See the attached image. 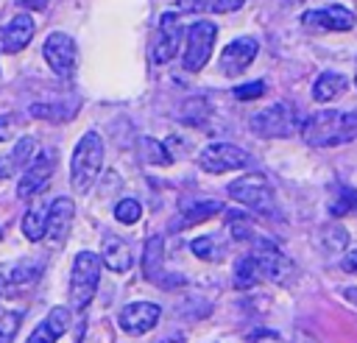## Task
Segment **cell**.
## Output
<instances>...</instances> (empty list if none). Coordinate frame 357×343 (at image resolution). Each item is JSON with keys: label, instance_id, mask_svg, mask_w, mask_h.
Here are the masks:
<instances>
[{"label": "cell", "instance_id": "603a6c76", "mask_svg": "<svg viewBox=\"0 0 357 343\" xmlns=\"http://www.w3.org/2000/svg\"><path fill=\"white\" fill-rule=\"evenodd\" d=\"M31 117L45 120V123H67L75 117L78 103H67V100H50V103H31Z\"/></svg>", "mask_w": 357, "mask_h": 343}, {"label": "cell", "instance_id": "f1b7e54d", "mask_svg": "<svg viewBox=\"0 0 357 343\" xmlns=\"http://www.w3.org/2000/svg\"><path fill=\"white\" fill-rule=\"evenodd\" d=\"M139 145H142V148H139V151H142V156H145L151 165H170V162H173L170 151H165V145H162V142H156V139L145 137Z\"/></svg>", "mask_w": 357, "mask_h": 343}, {"label": "cell", "instance_id": "44dd1931", "mask_svg": "<svg viewBox=\"0 0 357 343\" xmlns=\"http://www.w3.org/2000/svg\"><path fill=\"white\" fill-rule=\"evenodd\" d=\"M218 212H223V204H220V201H198V204L187 206V209L170 223V231H181V229H190V226H195V223H204V220H209V218L218 215Z\"/></svg>", "mask_w": 357, "mask_h": 343}, {"label": "cell", "instance_id": "f546056e", "mask_svg": "<svg viewBox=\"0 0 357 343\" xmlns=\"http://www.w3.org/2000/svg\"><path fill=\"white\" fill-rule=\"evenodd\" d=\"M114 218H117L120 223H126V226L137 223V220L142 218V206H139V201H134V198H123V201L114 206Z\"/></svg>", "mask_w": 357, "mask_h": 343}, {"label": "cell", "instance_id": "4fadbf2b", "mask_svg": "<svg viewBox=\"0 0 357 343\" xmlns=\"http://www.w3.org/2000/svg\"><path fill=\"white\" fill-rule=\"evenodd\" d=\"M159 315H162V307L159 304H153V301H131V304H126L120 310L117 323H120V329L126 335L139 337V335L151 332L159 323Z\"/></svg>", "mask_w": 357, "mask_h": 343}, {"label": "cell", "instance_id": "ffe728a7", "mask_svg": "<svg viewBox=\"0 0 357 343\" xmlns=\"http://www.w3.org/2000/svg\"><path fill=\"white\" fill-rule=\"evenodd\" d=\"M36 156V139L33 137H22L8 153L0 156V178H11L14 173L25 170Z\"/></svg>", "mask_w": 357, "mask_h": 343}, {"label": "cell", "instance_id": "1f68e13d", "mask_svg": "<svg viewBox=\"0 0 357 343\" xmlns=\"http://www.w3.org/2000/svg\"><path fill=\"white\" fill-rule=\"evenodd\" d=\"M39 265H33V262H22L20 268H14V273H11V279L8 282H14V287H22V284H33L36 279H39Z\"/></svg>", "mask_w": 357, "mask_h": 343}, {"label": "cell", "instance_id": "e575fe53", "mask_svg": "<svg viewBox=\"0 0 357 343\" xmlns=\"http://www.w3.org/2000/svg\"><path fill=\"white\" fill-rule=\"evenodd\" d=\"M248 343H282V340H279L276 332H271V329H259V332H254V335L248 337Z\"/></svg>", "mask_w": 357, "mask_h": 343}, {"label": "cell", "instance_id": "9a60e30c", "mask_svg": "<svg viewBox=\"0 0 357 343\" xmlns=\"http://www.w3.org/2000/svg\"><path fill=\"white\" fill-rule=\"evenodd\" d=\"M301 22L310 28H324V31H351L354 28V11L346 6L312 8V11L301 14Z\"/></svg>", "mask_w": 357, "mask_h": 343}, {"label": "cell", "instance_id": "4316f807", "mask_svg": "<svg viewBox=\"0 0 357 343\" xmlns=\"http://www.w3.org/2000/svg\"><path fill=\"white\" fill-rule=\"evenodd\" d=\"M190 248H192V254H195L198 259H206V262H218V259L223 257V245H220L212 234L195 237V240L190 243Z\"/></svg>", "mask_w": 357, "mask_h": 343}, {"label": "cell", "instance_id": "74e56055", "mask_svg": "<svg viewBox=\"0 0 357 343\" xmlns=\"http://www.w3.org/2000/svg\"><path fill=\"white\" fill-rule=\"evenodd\" d=\"M159 343H187V340H184V335L178 332V335H167V337H162Z\"/></svg>", "mask_w": 357, "mask_h": 343}, {"label": "cell", "instance_id": "d4e9b609", "mask_svg": "<svg viewBox=\"0 0 357 343\" xmlns=\"http://www.w3.org/2000/svg\"><path fill=\"white\" fill-rule=\"evenodd\" d=\"M262 279H265V276H262V268H259V262H257L254 254H245V257H240V259L234 262L231 282H234L237 290H248V287H254V284L262 282Z\"/></svg>", "mask_w": 357, "mask_h": 343}, {"label": "cell", "instance_id": "5b68a950", "mask_svg": "<svg viewBox=\"0 0 357 343\" xmlns=\"http://www.w3.org/2000/svg\"><path fill=\"white\" fill-rule=\"evenodd\" d=\"M226 192L231 201H237L254 212L276 215V195H273V187L268 184V178L262 173H245V176L234 178L226 187Z\"/></svg>", "mask_w": 357, "mask_h": 343}, {"label": "cell", "instance_id": "d6986e66", "mask_svg": "<svg viewBox=\"0 0 357 343\" xmlns=\"http://www.w3.org/2000/svg\"><path fill=\"white\" fill-rule=\"evenodd\" d=\"M100 259H103V265H106L112 273H126V270L134 265V254H131L128 243H126L123 237H117V234L103 237Z\"/></svg>", "mask_w": 357, "mask_h": 343}, {"label": "cell", "instance_id": "7c38bea8", "mask_svg": "<svg viewBox=\"0 0 357 343\" xmlns=\"http://www.w3.org/2000/svg\"><path fill=\"white\" fill-rule=\"evenodd\" d=\"M251 245H254L251 254L257 257V262H259L265 279H271V282H287V279H290V273H293V262L279 251V245H276L273 240L257 237Z\"/></svg>", "mask_w": 357, "mask_h": 343}, {"label": "cell", "instance_id": "f35d334b", "mask_svg": "<svg viewBox=\"0 0 357 343\" xmlns=\"http://www.w3.org/2000/svg\"><path fill=\"white\" fill-rule=\"evenodd\" d=\"M354 86H357V64H354Z\"/></svg>", "mask_w": 357, "mask_h": 343}, {"label": "cell", "instance_id": "ba28073f", "mask_svg": "<svg viewBox=\"0 0 357 343\" xmlns=\"http://www.w3.org/2000/svg\"><path fill=\"white\" fill-rule=\"evenodd\" d=\"M251 162V156L234 145V142H209L201 153H198V165L206 173H226V170H240Z\"/></svg>", "mask_w": 357, "mask_h": 343}, {"label": "cell", "instance_id": "3957f363", "mask_svg": "<svg viewBox=\"0 0 357 343\" xmlns=\"http://www.w3.org/2000/svg\"><path fill=\"white\" fill-rule=\"evenodd\" d=\"M248 123H251V131L262 139H284L301 131L298 112L290 100H276L268 109H259Z\"/></svg>", "mask_w": 357, "mask_h": 343}, {"label": "cell", "instance_id": "7402d4cb", "mask_svg": "<svg viewBox=\"0 0 357 343\" xmlns=\"http://www.w3.org/2000/svg\"><path fill=\"white\" fill-rule=\"evenodd\" d=\"M47 215H50V206H45L42 201H33V204L25 209L20 229H22V234H25L31 243H36V240H42V237L47 234Z\"/></svg>", "mask_w": 357, "mask_h": 343}, {"label": "cell", "instance_id": "9c48e42d", "mask_svg": "<svg viewBox=\"0 0 357 343\" xmlns=\"http://www.w3.org/2000/svg\"><path fill=\"white\" fill-rule=\"evenodd\" d=\"M139 262H142V276H145L151 284H159V287H165V290H173V287H178V284L184 282L181 276H173V273L165 270V240H162L159 234L148 237Z\"/></svg>", "mask_w": 357, "mask_h": 343}, {"label": "cell", "instance_id": "5bb4252c", "mask_svg": "<svg viewBox=\"0 0 357 343\" xmlns=\"http://www.w3.org/2000/svg\"><path fill=\"white\" fill-rule=\"evenodd\" d=\"M257 50H259V45H257L254 36H237L234 42H229L223 47V53H220V70L229 78L245 73V67L257 59Z\"/></svg>", "mask_w": 357, "mask_h": 343}, {"label": "cell", "instance_id": "836d02e7", "mask_svg": "<svg viewBox=\"0 0 357 343\" xmlns=\"http://www.w3.org/2000/svg\"><path fill=\"white\" fill-rule=\"evenodd\" d=\"M17 123H20V114H0V142L11 139L17 134V128H20Z\"/></svg>", "mask_w": 357, "mask_h": 343}, {"label": "cell", "instance_id": "30bf717a", "mask_svg": "<svg viewBox=\"0 0 357 343\" xmlns=\"http://www.w3.org/2000/svg\"><path fill=\"white\" fill-rule=\"evenodd\" d=\"M53 170H56V151L53 148H42L33 156V162L22 170L20 184H17V195L28 198V195H36L39 190H45L47 181L53 178Z\"/></svg>", "mask_w": 357, "mask_h": 343}, {"label": "cell", "instance_id": "d6a6232c", "mask_svg": "<svg viewBox=\"0 0 357 343\" xmlns=\"http://www.w3.org/2000/svg\"><path fill=\"white\" fill-rule=\"evenodd\" d=\"M237 100H254V98H259V95H265V84L262 81H251V84H240V86H234V92H231Z\"/></svg>", "mask_w": 357, "mask_h": 343}, {"label": "cell", "instance_id": "484cf974", "mask_svg": "<svg viewBox=\"0 0 357 343\" xmlns=\"http://www.w3.org/2000/svg\"><path fill=\"white\" fill-rule=\"evenodd\" d=\"M343 89H346V75L326 70V73H321V75L315 78V84H312V98H315L318 103H326V100H335Z\"/></svg>", "mask_w": 357, "mask_h": 343}, {"label": "cell", "instance_id": "4dcf8cb0", "mask_svg": "<svg viewBox=\"0 0 357 343\" xmlns=\"http://www.w3.org/2000/svg\"><path fill=\"white\" fill-rule=\"evenodd\" d=\"M20 323H22V312H17V310L0 312V343H11Z\"/></svg>", "mask_w": 357, "mask_h": 343}, {"label": "cell", "instance_id": "ab89813d", "mask_svg": "<svg viewBox=\"0 0 357 343\" xmlns=\"http://www.w3.org/2000/svg\"><path fill=\"white\" fill-rule=\"evenodd\" d=\"M287 3H301V0H287Z\"/></svg>", "mask_w": 357, "mask_h": 343}, {"label": "cell", "instance_id": "52a82bcc", "mask_svg": "<svg viewBox=\"0 0 357 343\" xmlns=\"http://www.w3.org/2000/svg\"><path fill=\"white\" fill-rule=\"evenodd\" d=\"M42 56L47 61V67L59 75V78H70L75 73V64H78V47H75V39L64 31H53L47 39H45V47H42Z\"/></svg>", "mask_w": 357, "mask_h": 343}, {"label": "cell", "instance_id": "83f0119b", "mask_svg": "<svg viewBox=\"0 0 357 343\" xmlns=\"http://www.w3.org/2000/svg\"><path fill=\"white\" fill-rule=\"evenodd\" d=\"M354 209H357V190H351V187L337 190L335 201L329 204V212H332L335 218H340V215H349V212H354Z\"/></svg>", "mask_w": 357, "mask_h": 343}, {"label": "cell", "instance_id": "8fae6325", "mask_svg": "<svg viewBox=\"0 0 357 343\" xmlns=\"http://www.w3.org/2000/svg\"><path fill=\"white\" fill-rule=\"evenodd\" d=\"M184 33H187V31L181 28L178 14L165 11V14L159 17V28H156L153 50H151L153 64H167V61H170V59L178 53V42H181V36H184Z\"/></svg>", "mask_w": 357, "mask_h": 343}, {"label": "cell", "instance_id": "7a4b0ae2", "mask_svg": "<svg viewBox=\"0 0 357 343\" xmlns=\"http://www.w3.org/2000/svg\"><path fill=\"white\" fill-rule=\"evenodd\" d=\"M103 167V139L98 131H86L70 156V184L75 192H89Z\"/></svg>", "mask_w": 357, "mask_h": 343}, {"label": "cell", "instance_id": "2e32d148", "mask_svg": "<svg viewBox=\"0 0 357 343\" xmlns=\"http://www.w3.org/2000/svg\"><path fill=\"white\" fill-rule=\"evenodd\" d=\"M73 218H75V204L67 195H59L50 201V215H47V240L53 245L64 243L70 229H73Z\"/></svg>", "mask_w": 357, "mask_h": 343}, {"label": "cell", "instance_id": "d590c367", "mask_svg": "<svg viewBox=\"0 0 357 343\" xmlns=\"http://www.w3.org/2000/svg\"><path fill=\"white\" fill-rule=\"evenodd\" d=\"M340 268H343L346 273H354V276H357V251H349V254L343 257Z\"/></svg>", "mask_w": 357, "mask_h": 343}, {"label": "cell", "instance_id": "277c9868", "mask_svg": "<svg viewBox=\"0 0 357 343\" xmlns=\"http://www.w3.org/2000/svg\"><path fill=\"white\" fill-rule=\"evenodd\" d=\"M100 257L92 251H78L70 270V304L75 310H86L98 293L100 282Z\"/></svg>", "mask_w": 357, "mask_h": 343}, {"label": "cell", "instance_id": "8d00e7d4", "mask_svg": "<svg viewBox=\"0 0 357 343\" xmlns=\"http://www.w3.org/2000/svg\"><path fill=\"white\" fill-rule=\"evenodd\" d=\"M17 3L28 11H45V6H47V0H17Z\"/></svg>", "mask_w": 357, "mask_h": 343}, {"label": "cell", "instance_id": "ac0fdd59", "mask_svg": "<svg viewBox=\"0 0 357 343\" xmlns=\"http://www.w3.org/2000/svg\"><path fill=\"white\" fill-rule=\"evenodd\" d=\"M33 39V20L28 14H17L3 31H0V50L3 53H20Z\"/></svg>", "mask_w": 357, "mask_h": 343}, {"label": "cell", "instance_id": "8992f818", "mask_svg": "<svg viewBox=\"0 0 357 343\" xmlns=\"http://www.w3.org/2000/svg\"><path fill=\"white\" fill-rule=\"evenodd\" d=\"M215 36H218V28L209 20H198L187 28V33H184L187 45H184V56H181V67L187 73H198L206 67L212 47H215Z\"/></svg>", "mask_w": 357, "mask_h": 343}, {"label": "cell", "instance_id": "60d3db41", "mask_svg": "<svg viewBox=\"0 0 357 343\" xmlns=\"http://www.w3.org/2000/svg\"><path fill=\"white\" fill-rule=\"evenodd\" d=\"M0 293H3V279H0Z\"/></svg>", "mask_w": 357, "mask_h": 343}, {"label": "cell", "instance_id": "cb8c5ba5", "mask_svg": "<svg viewBox=\"0 0 357 343\" xmlns=\"http://www.w3.org/2000/svg\"><path fill=\"white\" fill-rule=\"evenodd\" d=\"M243 3L245 0H176V8L184 14H229Z\"/></svg>", "mask_w": 357, "mask_h": 343}, {"label": "cell", "instance_id": "6da1fadb", "mask_svg": "<svg viewBox=\"0 0 357 343\" xmlns=\"http://www.w3.org/2000/svg\"><path fill=\"white\" fill-rule=\"evenodd\" d=\"M301 139L310 148H335L357 139V112L324 109L301 123Z\"/></svg>", "mask_w": 357, "mask_h": 343}, {"label": "cell", "instance_id": "e0dca14e", "mask_svg": "<svg viewBox=\"0 0 357 343\" xmlns=\"http://www.w3.org/2000/svg\"><path fill=\"white\" fill-rule=\"evenodd\" d=\"M67 329H70V310L59 304V307H53V310L45 315V321L28 335L25 343H56Z\"/></svg>", "mask_w": 357, "mask_h": 343}]
</instances>
